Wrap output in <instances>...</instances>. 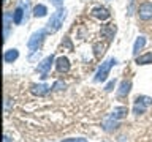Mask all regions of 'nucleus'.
I'll use <instances>...</instances> for the list:
<instances>
[{"instance_id": "1", "label": "nucleus", "mask_w": 152, "mask_h": 142, "mask_svg": "<svg viewBox=\"0 0 152 142\" xmlns=\"http://www.w3.org/2000/svg\"><path fill=\"white\" fill-rule=\"evenodd\" d=\"M65 17H66V9L65 8H57L56 11L51 14L49 21H48V25H46L48 33H56L57 30H60V27L64 25Z\"/></svg>"}, {"instance_id": "24", "label": "nucleus", "mask_w": 152, "mask_h": 142, "mask_svg": "<svg viewBox=\"0 0 152 142\" xmlns=\"http://www.w3.org/2000/svg\"><path fill=\"white\" fill-rule=\"evenodd\" d=\"M114 85H116V79H113V80H111V82H109V84L106 85V87H104V90H106V92H111V90H113V87H114Z\"/></svg>"}, {"instance_id": "11", "label": "nucleus", "mask_w": 152, "mask_h": 142, "mask_svg": "<svg viewBox=\"0 0 152 142\" xmlns=\"http://www.w3.org/2000/svg\"><path fill=\"white\" fill-rule=\"evenodd\" d=\"M127 114H128V109L125 106H119V107H114V111L111 112V118H114V120H121V118L124 117H127Z\"/></svg>"}, {"instance_id": "13", "label": "nucleus", "mask_w": 152, "mask_h": 142, "mask_svg": "<svg viewBox=\"0 0 152 142\" xmlns=\"http://www.w3.org/2000/svg\"><path fill=\"white\" fill-rule=\"evenodd\" d=\"M103 130L106 131V133H111V131H114L116 128L119 126V120H114V118H111V117H108L106 120L103 122Z\"/></svg>"}, {"instance_id": "12", "label": "nucleus", "mask_w": 152, "mask_h": 142, "mask_svg": "<svg viewBox=\"0 0 152 142\" xmlns=\"http://www.w3.org/2000/svg\"><path fill=\"white\" fill-rule=\"evenodd\" d=\"M18 57H19L18 49H8V51H5L3 60H5V63H13V62L18 60Z\"/></svg>"}, {"instance_id": "17", "label": "nucleus", "mask_w": 152, "mask_h": 142, "mask_svg": "<svg viewBox=\"0 0 152 142\" xmlns=\"http://www.w3.org/2000/svg\"><path fill=\"white\" fill-rule=\"evenodd\" d=\"M136 63H138V65H149V63H152V52H147V54L138 55V57H136Z\"/></svg>"}, {"instance_id": "26", "label": "nucleus", "mask_w": 152, "mask_h": 142, "mask_svg": "<svg viewBox=\"0 0 152 142\" xmlns=\"http://www.w3.org/2000/svg\"><path fill=\"white\" fill-rule=\"evenodd\" d=\"M3 2H7V0H3Z\"/></svg>"}, {"instance_id": "8", "label": "nucleus", "mask_w": 152, "mask_h": 142, "mask_svg": "<svg viewBox=\"0 0 152 142\" xmlns=\"http://www.w3.org/2000/svg\"><path fill=\"white\" fill-rule=\"evenodd\" d=\"M11 24H14V21H13V13L7 11V13L3 14V36H5V40H8L10 27H11Z\"/></svg>"}, {"instance_id": "20", "label": "nucleus", "mask_w": 152, "mask_h": 142, "mask_svg": "<svg viewBox=\"0 0 152 142\" xmlns=\"http://www.w3.org/2000/svg\"><path fill=\"white\" fill-rule=\"evenodd\" d=\"M94 49H95V55H102L103 54V52H104V46L103 44H100V43H97V44H95L94 46Z\"/></svg>"}, {"instance_id": "3", "label": "nucleus", "mask_w": 152, "mask_h": 142, "mask_svg": "<svg viewBox=\"0 0 152 142\" xmlns=\"http://www.w3.org/2000/svg\"><path fill=\"white\" fill-rule=\"evenodd\" d=\"M149 104H152V98L144 96V95L138 96L135 99V103H133V114H135V115H141V114H144L147 111V106H149Z\"/></svg>"}, {"instance_id": "10", "label": "nucleus", "mask_w": 152, "mask_h": 142, "mask_svg": "<svg viewBox=\"0 0 152 142\" xmlns=\"http://www.w3.org/2000/svg\"><path fill=\"white\" fill-rule=\"evenodd\" d=\"M92 16L94 17H97V19H100V21H106V19H109V11L104 7H95L94 9H92Z\"/></svg>"}, {"instance_id": "4", "label": "nucleus", "mask_w": 152, "mask_h": 142, "mask_svg": "<svg viewBox=\"0 0 152 142\" xmlns=\"http://www.w3.org/2000/svg\"><path fill=\"white\" fill-rule=\"evenodd\" d=\"M46 33H48V30L45 28V30H38V32H35V33H33V35L30 36V40H28L27 46H28V49H30L32 52H35L38 47L41 46V43H43V40H45Z\"/></svg>"}, {"instance_id": "9", "label": "nucleus", "mask_w": 152, "mask_h": 142, "mask_svg": "<svg viewBox=\"0 0 152 142\" xmlns=\"http://www.w3.org/2000/svg\"><path fill=\"white\" fill-rule=\"evenodd\" d=\"M56 68L59 73H68L70 71V60L66 57H59L56 60Z\"/></svg>"}, {"instance_id": "18", "label": "nucleus", "mask_w": 152, "mask_h": 142, "mask_svg": "<svg viewBox=\"0 0 152 142\" xmlns=\"http://www.w3.org/2000/svg\"><path fill=\"white\" fill-rule=\"evenodd\" d=\"M48 14V8L45 5H37L35 8H33V16L35 17H45Z\"/></svg>"}, {"instance_id": "5", "label": "nucleus", "mask_w": 152, "mask_h": 142, "mask_svg": "<svg viewBox=\"0 0 152 142\" xmlns=\"http://www.w3.org/2000/svg\"><path fill=\"white\" fill-rule=\"evenodd\" d=\"M54 55H49V57H46V59H43L40 63H38V66H37V71L38 73H41L43 76L41 78L43 79H46L48 78V73L51 71V66H52V63H54Z\"/></svg>"}, {"instance_id": "16", "label": "nucleus", "mask_w": 152, "mask_h": 142, "mask_svg": "<svg viewBox=\"0 0 152 142\" xmlns=\"http://www.w3.org/2000/svg\"><path fill=\"white\" fill-rule=\"evenodd\" d=\"M130 88H132V82L130 80H124L121 84V87H119V90H117V95L119 96H125V95L130 93Z\"/></svg>"}, {"instance_id": "21", "label": "nucleus", "mask_w": 152, "mask_h": 142, "mask_svg": "<svg viewBox=\"0 0 152 142\" xmlns=\"http://www.w3.org/2000/svg\"><path fill=\"white\" fill-rule=\"evenodd\" d=\"M65 87H66V85H65L64 82H60V80H57V82L52 85V88H54V90H64Z\"/></svg>"}, {"instance_id": "14", "label": "nucleus", "mask_w": 152, "mask_h": 142, "mask_svg": "<svg viewBox=\"0 0 152 142\" xmlns=\"http://www.w3.org/2000/svg\"><path fill=\"white\" fill-rule=\"evenodd\" d=\"M24 16H26V9H24L22 7H18L16 9L13 11V21L16 25H19L22 21H24Z\"/></svg>"}, {"instance_id": "7", "label": "nucleus", "mask_w": 152, "mask_h": 142, "mask_svg": "<svg viewBox=\"0 0 152 142\" xmlns=\"http://www.w3.org/2000/svg\"><path fill=\"white\" fill-rule=\"evenodd\" d=\"M30 92L33 95H37V96H45L51 92V87L48 84H33L30 87Z\"/></svg>"}, {"instance_id": "2", "label": "nucleus", "mask_w": 152, "mask_h": 142, "mask_svg": "<svg viewBox=\"0 0 152 142\" xmlns=\"http://www.w3.org/2000/svg\"><path fill=\"white\" fill-rule=\"evenodd\" d=\"M116 63H117V60L114 59V57H111V59H108V60H104L103 63L100 65L98 71L95 73V78H94L95 82H103V80L108 78L109 71H111V68H113V66L116 65Z\"/></svg>"}, {"instance_id": "25", "label": "nucleus", "mask_w": 152, "mask_h": 142, "mask_svg": "<svg viewBox=\"0 0 152 142\" xmlns=\"http://www.w3.org/2000/svg\"><path fill=\"white\" fill-rule=\"evenodd\" d=\"M3 142H11V139H10V137L5 134V136H3Z\"/></svg>"}, {"instance_id": "23", "label": "nucleus", "mask_w": 152, "mask_h": 142, "mask_svg": "<svg viewBox=\"0 0 152 142\" xmlns=\"http://www.w3.org/2000/svg\"><path fill=\"white\" fill-rule=\"evenodd\" d=\"M49 2L54 5L56 8H62V5H64V0H49Z\"/></svg>"}, {"instance_id": "6", "label": "nucleus", "mask_w": 152, "mask_h": 142, "mask_svg": "<svg viewBox=\"0 0 152 142\" xmlns=\"http://www.w3.org/2000/svg\"><path fill=\"white\" fill-rule=\"evenodd\" d=\"M138 17L141 21H149L152 19V2H144L138 8Z\"/></svg>"}, {"instance_id": "15", "label": "nucleus", "mask_w": 152, "mask_h": 142, "mask_svg": "<svg viewBox=\"0 0 152 142\" xmlns=\"http://www.w3.org/2000/svg\"><path fill=\"white\" fill-rule=\"evenodd\" d=\"M146 36H138L136 38V41H135V44H133V55H136L140 54V51H142V47L146 46Z\"/></svg>"}, {"instance_id": "19", "label": "nucleus", "mask_w": 152, "mask_h": 142, "mask_svg": "<svg viewBox=\"0 0 152 142\" xmlns=\"http://www.w3.org/2000/svg\"><path fill=\"white\" fill-rule=\"evenodd\" d=\"M102 33H103V35H106L109 40H113L114 33H116V27L111 25V24H109V25H104V27H103V30H102Z\"/></svg>"}, {"instance_id": "22", "label": "nucleus", "mask_w": 152, "mask_h": 142, "mask_svg": "<svg viewBox=\"0 0 152 142\" xmlns=\"http://www.w3.org/2000/svg\"><path fill=\"white\" fill-rule=\"evenodd\" d=\"M62 142H89V141L83 139V137H78V139H75V137H73V139H64Z\"/></svg>"}]
</instances>
